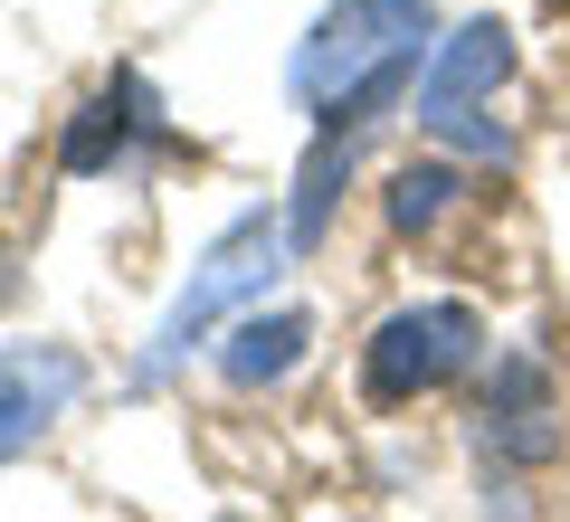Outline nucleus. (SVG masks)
Here are the masks:
<instances>
[{
	"instance_id": "f257e3e1",
	"label": "nucleus",
	"mask_w": 570,
	"mask_h": 522,
	"mask_svg": "<svg viewBox=\"0 0 570 522\" xmlns=\"http://www.w3.org/2000/svg\"><path fill=\"white\" fill-rule=\"evenodd\" d=\"M285 266H295L285 209H238V219H228L219 238L190 257V276L171 285L163 323H153V342H142V362H134V390H163L171 371H190V352H209V342H219L228 323L247 314V304L276 295Z\"/></svg>"
},
{
	"instance_id": "f03ea898",
	"label": "nucleus",
	"mask_w": 570,
	"mask_h": 522,
	"mask_svg": "<svg viewBox=\"0 0 570 522\" xmlns=\"http://www.w3.org/2000/svg\"><path fill=\"white\" fill-rule=\"evenodd\" d=\"M494 352L485 314H475L466 295H428V304H400V314L371 323L362 342V400L381 408V418H400V408L438 400V390L475 381V362Z\"/></svg>"
},
{
	"instance_id": "7ed1b4c3",
	"label": "nucleus",
	"mask_w": 570,
	"mask_h": 522,
	"mask_svg": "<svg viewBox=\"0 0 570 522\" xmlns=\"http://www.w3.org/2000/svg\"><path fill=\"white\" fill-rule=\"evenodd\" d=\"M466 437L485 465L504 475H542V465L570 456V381L551 352L532 342H494L475 362V400H466Z\"/></svg>"
},
{
	"instance_id": "20e7f679",
	"label": "nucleus",
	"mask_w": 570,
	"mask_h": 522,
	"mask_svg": "<svg viewBox=\"0 0 570 522\" xmlns=\"http://www.w3.org/2000/svg\"><path fill=\"white\" fill-rule=\"evenodd\" d=\"M428 39H438L428 0H333L324 20L295 39V58H285V96L305 105V115H324L333 96L381 77L390 58H428Z\"/></svg>"
},
{
	"instance_id": "39448f33",
	"label": "nucleus",
	"mask_w": 570,
	"mask_h": 522,
	"mask_svg": "<svg viewBox=\"0 0 570 522\" xmlns=\"http://www.w3.org/2000/svg\"><path fill=\"white\" fill-rule=\"evenodd\" d=\"M504 86H513V20L475 10V20H456V29H438V39H428L409 124H419V134H438L448 115H475V105H494Z\"/></svg>"
},
{
	"instance_id": "423d86ee",
	"label": "nucleus",
	"mask_w": 570,
	"mask_h": 522,
	"mask_svg": "<svg viewBox=\"0 0 570 522\" xmlns=\"http://www.w3.org/2000/svg\"><path fill=\"white\" fill-rule=\"evenodd\" d=\"M86 390H96V362L77 342H0V465H20Z\"/></svg>"
},
{
	"instance_id": "0eeeda50",
	"label": "nucleus",
	"mask_w": 570,
	"mask_h": 522,
	"mask_svg": "<svg viewBox=\"0 0 570 522\" xmlns=\"http://www.w3.org/2000/svg\"><path fill=\"white\" fill-rule=\"evenodd\" d=\"M314 342H324V323H314L305 304H247V314L209 342V371H219V390H238V400H266V390H285L314 362Z\"/></svg>"
},
{
	"instance_id": "6e6552de",
	"label": "nucleus",
	"mask_w": 570,
	"mask_h": 522,
	"mask_svg": "<svg viewBox=\"0 0 570 522\" xmlns=\"http://www.w3.org/2000/svg\"><path fill=\"white\" fill-rule=\"evenodd\" d=\"M153 124H163V105H153V86H142L134 67H124V77H105L96 96L67 115V134H58V171H67V181H105V171H115V161L134 152L142 134H153Z\"/></svg>"
},
{
	"instance_id": "1a4fd4ad",
	"label": "nucleus",
	"mask_w": 570,
	"mask_h": 522,
	"mask_svg": "<svg viewBox=\"0 0 570 522\" xmlns=\"http://www.w3.org/2000/svg\"><path fill=\"white\" fill-rule=\"evenodd\" d=\"M466 209H475V161L438 152V142L381 181V228H390V238H419L428 247V238H448Z\"/></svg>"
},
{
	"instance_id": "9d476101",
	"label": "nucleus",
	"mask_w": 570,
	"mask_h": 522,
	"mask_svg": "<svg viewBox=\"0 0 570 522\" xmlns=\"http://www.w3.org/2000/svg\"><path fill=\"white\" fill-rule=\"evenodd\" d=\"M352 152L362 142L352 134H314L305 161H295V190H285V238H295V257H314V247L333 238V219H343V190H352Z\"/></svg>"
},
{
	"instance_id": "9b49d317",
	"label": "nucleus",
	"mask_w": 570,
	"mask_h": 522,
	"mask_svg": "<svg viewBox=\"0 0 570 522\" xmlns=\"http://www.w3.org/2000/svg\"><path fill=\"white\" fill-rule=\"evenodd\" d=\"M428 142H438V152H456V161H475V171H504V161H513V124L494 115V105H475V115H448Z\"/></svg>"
},
{
	"instance_id": "f8f14e48",
	"label": "nucleus",
	"mask_w": 570,
	"mask_h": 522,
	"mask_svg": "<svg viewBox=\"0 0 570 522\" xmlns=\"http://www.w3.org/2000/svg\"><path fill=\"white\" fill-rule=\"evenodd\" d=\"M10 295H20V247L0 238V314H10Z\"/></svg>"
}]
</instances>
